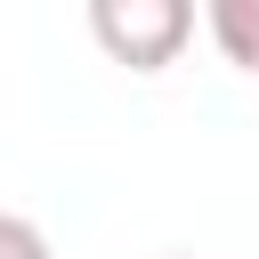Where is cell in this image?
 <instances>
[{
  "instance_id": "3957f363",
  "label": "cell",
  "mask_w": 259,
  "mask_h": 259,
  "mask_svg": "<svg viewBox=\"0 0 259 259\" xmlns=\"http://www.w3.org/2000/svg\"><path fill=\"white\" fill-rule=\"evenodd\" d=\"M0 259H57V251H49V235H40L32 219L0 210Z\"/></svg>"
},
{
  "instance_id": "277c9868",
  "label": "cell",
  "mask_w": 259,
  "mask_h": 259,
  "mask_svg": "<svg viewBox=\"0 0 259 259\" xmlns=\"http://www.w3.org/2000/svg\"><path fill=\"white\" fill-rule=\"evenodd\" d=\"M170 259H186V251H170Z\"/></svg>"
},
{
  "instance_id": "7a4b0ae2",
  "label": "cell",
  "mask_w": 259,
  "mask_h": 259,
  "mask_svg": "<svg viewBox=\"0 0 259 259\" xmlns=\"http://www.w3.org/2000/svg\"><path fill=\"white\" fill-rule=\"evenodd\" d=\"M210 40L227 65H243L259 81V0H210Z\"/></svg>"
},
{
  "instance_id": "6da1fadb",
  "label": "cell",
  "mask_w": 259,
  "mask_h": 259,
  "mask_svg": "<svg viewBox=\"0 0 259 259\" xmlns=\"http://www.w3.org/2000/svg\"><path fill=\"white\" fill-rule=\"evenodd\" d=\"M89 32L113 65L130 73H162L178 65V49L194 40V8L186 0H97L89 8Z\"/></svg>"
}]
</instances>
